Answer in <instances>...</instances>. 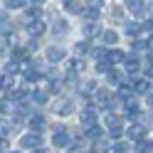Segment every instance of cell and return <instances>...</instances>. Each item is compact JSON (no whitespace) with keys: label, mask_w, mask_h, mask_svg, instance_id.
Wrapping results in <instances>:
<instances>
[{"label":"cell","mask_w":153,"mask_h":153,"mask_svg":"<svg viewBox=\"0 0 153 153\" xmlns=\"http://www.w3.org/2000/svg\"><path fill=\"white\" fill-rule=\"evenodd\" d=\"M20 146H22V148H32V151L42 148V136H40V131H30V133H25V136L20 138Z\"/></svg>","instance_id":"cell-1"},{"label":"cell","mask_w":153,"mask_h":153,"mask_svg":"<svg viewBox=\"0 0 153 153\" xmlns=\"http://www.w3.org/2000/svg\"><path fill=\"white\" fill-rule=\"evenodd\" d=\"M52 143H54L57 148H69L72 138H69V133L64 131V126H54V136H52Z\"/></svg>","instance_id":"cell-2"},{"label":"cell","mask_w":153,"mask_h":153,"mask_svg":"<svg viewBox=\"0 0 153 153\" xmlns=\"http://www.w3.org/2000/svg\"><path fill=\"white\" fill-rule=\"evenodd\" d=\"M99 15H101V0H89L87 10H84V17L87 20H99Z\"/></svg>","instance_id":"cell-3"},{"label":"cell","mask_w":153,"mask_h":153,"mask_svg":"<svg viewBox=\"0 0 153 153\" xmlns=\"http://www.w3.org/2000/svg\"><path fill=\"white\" fill-rule=\"evenodd\" d=\"M72 111H74L72 99H57V104H54V114H59V116H69Z\"/></svg>","instance_id":"cell-4"},{"label":"cell","mask_w":153,"mask_h":153,"mask_svg":"<svg viewBox=\"0 0 153 153\" xmlns=\"http://www.w3.org/2000/svg\"><path fill=\"white\" fill-rule=\"evenodd\" d=\"M79 119H82V126H91V123H97V106H87V109L79 114Z\"/></svg>","instance_id":"cell-5"},{"label":"cell","mask_w":153,"mask_h":153,"mask_svg":"<svg viewBox=\"0 0 153 153\" xmlns=\"http://www.w3.org/2000/svg\"><path fill=\"white\" fill-rule=\"evenodd\" d=\"M47 30L45 27V20H40V17H35V20H30V25H27V32H30L32 37H40L42 32Z\"/></svg>","instance_id":"cell-6"},{"label":"cell","mask_w":153,"mask_h":153,"mask_svg":"<svg viewBox=\"0 0 153 153\" xmlns=\"http://www.w3.org/2000/svg\"><path fill=\"white\" fill-rule=\"evenodd\" d=\"M45 54H47V59H50L52 64H54V62H62V59H64V50H62V47H57V45L47 47V52H45Z\"/></svg>","instance_id":"cell-7"},{"label":"cell","mask_w":153,"mask_h":153,"mask_svg":"<svg viewBox=\"0 0 153 153\" xmlns=\"http://www.w3.org/2000/svg\"><path fill=\"white\" fill-rule=\"evenodd\" d=\"M62 7H64V10L67 13H84V7H82V3H79V0H62Z\"/></svg>","instance_id":"cell-8"},{"label":"cell","mask_w":153,"mask_h":153,"mask_svg":"<svg viewBox=\"0 0 153 153\" xmlns=\"http://www.w3.org/2000/svg\"><path fill=\"white\" fill-rule=\"evenodd\" d=\"M22 76L27 82H37L40 79V72H37L35 67H30V64H22Z\"/></svg>","instance_id":"cell-9"},{"label":"cell","mask_w":153,"mask_h":153,"mask_svg":"<svg viewBox=\"0 0 153 153\" xmlns=\"http://www.w3.org/2000/svg\"><path fill=\"white\" fill-rule=\"evenodd\" d=\"M45 126H47V121H45L42 114H35V116L30 119V128H32V131H42Z\"/></svg>","instance_id":"cell-10"},{"label":"cell","mask_w":153,"mask_h":153,"mask_svg":"<svg viewBox=\"0 0 153 153\" xmlns=\"http://www.w3.org/2000/svg\"><path fill=\"white\" fill-rule=\"evenodd\" d=\"M101 42L111 47V45H116V42H119V35L114 32V30H104V32H101Z\"/></svg>","instance_id":"cell-11"},{"label":"cell","mask_w":153,"mask_h":153,"mask_svg":"<svg viewBox=\"0 0 153 153\" xmlns=\"http://www.w3.org/2000/svg\"><path fill=\"white\" fill-rule=\"evenodd\" d=\"M123 62H126V72H131V74H136V72L141 69V64H138V59H136L133 54H128V57H126Z\"/></svg>","instance_id":"cell-12"},{"label":"cell","mask_w":153,"mask_h":153,"mask_svg":"<svg viewBox=\"0 0 153 153\" xmlns=\"http://www.w3.org/2000/svg\"><path fill=\"white\" fill-rule=\"evenodd\" d=\"M84 136H87V138H99V136H101V128H99V123L84 126Z\"/></svg>","instance_id":"cell-13"},{"label":"cell","mask_w":153,"mask_h":153,"mask_svg":"<svg viewBox=\"0 0 153 153\" xmlns=\"http://www.w3.org/2000/svg\"><path fill=\"white\" fill-rule=\"evenodd\" d=\"M126 5L133 15H143V0H126Z\"/></svg>","instance_id":"cell-14"},{"label":"cell","mask_w":153,"mask_h":153,"mask_svg":"<svg viewBox=\"0 0 153 153\" xmlns=\"http://www.w3.org/2000/svg\"><path fill=\"white\" fill-rule=\"evenodd\" d=\"M106 59L111 64H116V62H123L126 57H123V52H119V50H106Z\"/></svg>","instance_id":"cell-15"},{"label":"cell","mask_w":153,"mask_h":153,"mask_svg":"<svg viewBox=\"0 0 153 153\" xmlns=\"http://www.w3.org/2000/svg\"><path fill=\"white\" fill-rule=\"evenodd\" d=\"M123 32L131 35V37H136V35L141 32V25H138V22H123Z\"/></svg>","instance_id":"cell-16"},{"label":"cell","mask_w":153,"mask_h":153,"mask_svg":"<svg viewBox=\"0 0 153 153\" xmlns=\"http://www.w3.org/2000/svg\"><path fill=\"white\" fill-rule=\"evenodd\" d=\"M82 30H84V35H87V37H97V35H101V32H99V27L94 25V20H89L87 25L82 27Z\"/></svg>","instance_id":"cell-17"},{"label":"cell","mask_w":153,"mask_h":153,"mask_svg":"<svg viewBox=\"0 0 153 153\" xmlns=\"http://www.w3.org/2000/svg\"><path fill=\"white\" fill-rule=\"evenodd\" d=\"M52 32H54V35H67V32H69V25H67L64 20H57L54 27H52Z\"/></svg>","instance_id":"cell-18"},{"label":"cell","mask_w":153,"mask_h":153,"mask_svg":"<svg viewBox=\"0 0 153 153\" xmlns=\"http://www.w3.org/2000/svg\"><path fill=\"white\" fill-rule=\"evenodd\" d=\"M62 84H64L62 79H57L54 74H50V91H54V94H59V91H62Z\"/></svg>","instance_id":"cell-19"},{"label":"cell","mask_w":153,"mask_h":153,"mask_svg":"<svg viewBox=\"0 0 153 153\" xmlns=\"http://www.w3.org/2000/svg\"><path fill=\"white\" fill-rule=\"evenodd\" d=\"M151 91V82L148 79H138L136 82V94H148Z\"/></svg>","instance_id":"cell-20"},{"label":"cell","mask_w":153,"mask_h":153,"mask_svg":"<svg viewBox=\"0 0 153 153\" xmlns=\"http://www.w3.org/2000/svg\"><path fill=\"white\" fill-rule=\"evenodd\" d=\"M143 131H146V128H143L141 123H133V126H128V136H131V138H141Z\"/></svg>","instance_id":"cell-21"},{"label":"cell","mask_w":153,"mask_h":153,"mask_svg":"<svg viewBox=\"0 0 153 153\" xmlns=\"http://www.w3.org/2000/svg\"><path fill=\"white\" fill-rule=\"evenodd\" d=\"M17 7H25V0H5V10H17Z\"/></svg>","instance_id":"cell-22"},{"label":"cell","mask_w":153,"mask_h":153,"mask_svg":"<svg viewBox=\"0 0 153 153\" xmlns=\"http://www.w3.org/2000/svg\"><path fill=\"white\" fill-rule=\"evenodd\" d=\"M32 99H35L37 104H47V91H42V89H35V91H32Z\"/></svg>","instance_id":"cell-23"},{"label":"cell","mask_w":153,"mask_h":153,"mask_svg":"<svg viewBox=\"0 0 153 153\" xmlns=\"http://www.w3.org/2000/svg\"><path fill=\"white\" fill-rule=\"evenodd\" d=\"M104 121H106V126H119V123H121V116H116V114H106Z\"/></svg>","instance_id":"cell-24"},{"label":"cell","mask_w":153,"mask_h":153,"mask_svg":"<svg viewBox=\"0 0 153 153\" xmlns=\"http://www.w3.org/2000/svg\"><path fill=\"white\" fill-rule=\"evenodd\" d=\"M97 72H99V74H109V72H111V62H109V59L99 62V64H97Z\"/></svg>","instance_id":"cell-25"},{"label":"cell","mask_w":153,"mask_h":153,"mask_svg":"<svg viewBox=\"0 0 153 153\" xmlns=\"http://www.w3.org/2000/svg\"><path fill=\"white\" fill-rule=\"evenodd\" d=\"M94 89H97V84H94V79H89V82H84V84H82V94H91Z\"/></svg>","instance_id":"cell-26"},{"label":"cell","mask_w":153,"mask_h":153,"mask_svg":"<svg viewBox=\"0 0 153 153\" xmlns=\"http://www.w3.org/2000/svg\"><path fill=\"white\" fill-rule=\"evenodd\" d=\"M121 133H123L121 131V123H119V126H109V136L111 138H121Z\"/></svg>","instance_id":"cell-27"},{"label":"cell","mask_w":153,"mask_h":153,"mask_svg":"<svg viewBox=\"0 0 153 153\" xmlns=\"http://www.w3.org/2000/svg\"><path fill=\"white\" fill-rule=\"evenodd\" d=\"M74 50L79 52V54H87V52H89V42H76V45H74Z\"/></svg>","instance_id":"cell-28"},{"label":"cell","mask_w":153,"mask_h":153,"mask_svg":"<svg viewBox=\"0 0 153 153\" xmlns=\"http://www.w3.org/2000/svg\"><path fill=\"white\" fill-rule=\"evenodd\" d=\"M109 151H114V153H123V151H128V143H114Z\"/></svg>","instance_id":"cell-29"},{"label":"cell","mask_w":153,"mask_h":153,"mask_svg":"<svg viewBox=\"0 0 153 153\" xmlns=\"http://www.w3.org/2000/svg\"><path fill=\"white\" fill-rule=\"evenodd\" d=\"M17 72V64L15 62H7L5 67H3V74H15Z\"/></svg>","instance_id":"cell-30"},{"label":"cell","mask_w":153,"mask_h":153,"mask_svg":"<svg viewBox=\"0 0 153 153\" xmlns=\"http://www.w3.org/2000/svg\"><path fill=\"white\" fill-rule=\"evenodd\" d=\"M30 54V50H25V47H15V59H22V57Z\"/></svg>","instance_id":"cell-31"},{"label":"cell","mask_w":153,"mask_h":153,"mask_svg":"<svg viewBox=\"0 0 153 153\" xmlns=\"http://www.w3.org/2000/svg\"><path fill=\"white\" fill-rule=\"evenodd\" d=\"M67 67H69V72L74 74V72H79V69H82V62H79V59H72V62L67 64Z\"/></svg>","instance_id":"cell-32"},{"label":"cell","mask_w":153,"mask_h":153,"mask_svg":"<svg viewBox=\"0 0 153 153\" xmlns=\"http://www.w3.org/2000/svg\"><path fill=\"white\" fill-rule=\"evenodd\" d=\"M119 97H121V99H128V97H131V89L121 84V87H119Z\"/></svg>","instance_id":"cell-33"},{"label":"cell","mask_w":153,"mask_h":153,"mask_svg":"<svg viewBox=\"0 0 153 153\" xmlns=\"http://www.w3.org/2000/svg\"><path fill=\"white\" fill-rule=\"evenodd\" d=\"M111 10H114V13H111V17L121 22V20H123V15H121V7H111Z\"/></svg>","instance_id":"cell-34"},{"label":"cell","mask_w":153,"mask_h":153,"mask_svg":"<svg viewBox=\"0 0 153 153\" xmlns=\"http://www.w3.org/2000/svg\"><path fill=\"white\" fill-rule=\"evenodd\" d=\"M27 17H30V20L40 17V7H30V10H27Z\"/></svg>","instance_id":"cell-35"},{"label":"cell","mask_w":153,"mask_h":153,"mask_svg":"<svg viewBox=\"0 0 153 153\" xmlns=\"http://www.w3.org/2000/svg\"><path fill=\"white\" fill-rule=\"evenodd\" d=\"M10 131H13V126H10V123H3V136H7Z\"/></svg>","instance_id":"cell-36"},{"label":"cell","mask_w":153,"mask_h":153,"mask_svg":"<svg viewBox=\"0 0 153 153\" xmlns=\"http://www.w3.org/2000/svg\"><path fill=\"white\" fill-rule=\"evenodd\" d=\"M148 106L153 109V94H148Z\"/></svg>","instance_id":"cell-37"},{"label":"cell","mask_w":153,"mask_h":153,"mask_svg":"<svg viewBox=\"0 0 153 153\" xmlns=\"http://www.w3.org/2000/svg\"><path fill=\"white\" fill-rule=\"evenodd\" d=\"M146 27H148V30L153 32V20H148V22H146Z\"/></svg>","instance_id":"cell-38"},{"label":"cell","mask_w":153,"mask_h":153,"mask_svg":"<svg viewBox=\"0 0 153 153\" xmlns=\"http://www.w3.org/2000/svg\"><path fill=\"white\" fill-rule=\"evenodd\" d=\"M148 50L153 52V37H151V40H148Z\"/></svg>","instance_id":"cell-39"}]
</instances>
